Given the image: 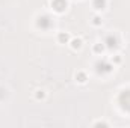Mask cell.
<instances>
[{
	"mask_svg": "<svg viewBox=\"0 0 130 128\" xmlns=\"http://www.w3.org/2000/svg\"><path fill=\"white\" fill-rule=\"evenodd\" d=\"M77 80H79L80 83H83V81L86 80V77H85V74H83V72H79V74H77Z\"/></svg>",
	"mask_w": 130,
	"mask_h": 128,
	"instance_id": "7",
	"label": "cell"
},
{
	"mask_svg": "<svg viewBox=\"0 0 130 128\" xmlns=\"http://www.w3.org/2000/svg\"><path fill=\"white\" fill-rule=\"evenodd\" d=\"M97 68H98V71H100V72H109L112 66H110V65H107L106 62H98Z\"/></svg>",
	"mask_w": 130,
	"mask_h": 128,
	"instance_id": "4",
	"label": "cell"
},
{
	"mask_svg": "<svg viewBox=\"0 0 130 128\" xmlns=\"http://www.w3.org/2000/svg\"><path fill=\"white\" fill-rule=\"evenodd\" d=\"M52 6H53L58 12H62L65 9V6H67V2H65V0H53V2H52Z\"/></svg>",
	"mask_w": 130,
	"mask_h": 128,
	"instance_id": "2",
	"label": "cell"
},
{
	"mask_svg": "<svg viewBox=\"0 0 130 128\" xmlns=\"http://www.w3.org/2000/svg\"><path fill=\"white\" fill-rule=\"evenodd\" d=\"M106 42H107V45H109L110 48L117 47V39H115V38H112V36H109V38L106 39Z\"/></svg>",
	"mask_w": 130,
	"mask_h": 128,
	"instance_id": "6",
	"label": "cell"
},
{
	"mask_svg": "<svg viewBox=\"0 0 130 128\" xmlns=\"http://www.w3.org/2000/svg\"><path fill=\"white\" fill-rule=\"evenodd\" d=\"M80 39H76V41H73V48H79L80 47Z\"/></svg>",
	"mask_w": 130,
	"mask_h": 128,
	"instance_id": "9",
	"label": "cell"
},
{
	"mask_svg": "<svg viewBox=\"0 0 130 128\" xmlns=\"http://www.w3.org/2000/svg\"><path fill=\"white\" fill-rule=\"evenodd\" d=\"M59 41H61V42H67V41H68V35H67V33H61V35H59Z\"/></svg>",
	"mask_w": 130,
	"mask_h": 128,
	"instance_id": "8",
	"label": "cell"
},
{
	"mask_svg": "<svg viewBox=\"0 0 130 128\" xmlns=\"http://www.w3.org/2000/svg\"><path fill=\"white\" fill-rule=\"evenodd\" d=\"M94 23H95V24H100V18H98V17L94 18Z\"/></svg>",
	"mask_w": 130,
	"mask_h": 128,
	"instance_id": "11",
	"label": "cell"
},
{
	"mask_svg": "<svg viewBox=\"0 0 130 128\" xmlns=\"http://www.w3.org/2000/svg\"><path fill=\"white\" fill-rule=\"evenodd\" d=\"M50 24H52V21L48 17H39L38 18V26L41 29H47V27H50Z\"/></svg>",
	"mask_w": 130,
	"mask_h": 128,
	"instance_id": "3",
	"label": "cell"
},
{
	"mask_svg": "<svg viewBox=\"0 0 130 128\" xmlns=\"http://www.w3.org/2000/svg\"><path fill=\"white\" fill-rule=\"evenodd\" d=\"M97 53H100V51H103V45H95V48H94Z\"/></svg>",
	"mask_w": 130,
	"mask_h": 128,
	"instance_id": "10",
	"label": "cell"
},
{
	"mask_svg": "<svg viewBox=\"0 0 130 128\" xmlns=\"http://www.w3.org/2000/svg\"><path fill=\"white\" fill-rule=\"evenodd\" d=\"M104 5H106L104 0H94V8H95V9H103Z\"/></svg>",
	"mask_w": 130,
	"mask_h": 128,
	"instance_id": "5",
	"label": "cell"
},
{
	"mask_svg": "<svg viewBox=\"0 0 130 128\" xmlns=\"http://www.w3.org/2000/svg\"><path fill=\"white\" fill-rule=\"evenodd\" d=\"M120 104L123 105V109L130 110V91H124L120 95Z\"/></svg>",
	"mask_w": 130,
	"mask_h": 128,
	"instance_id": "1",
	"label": "cell"
}]
</instances>
